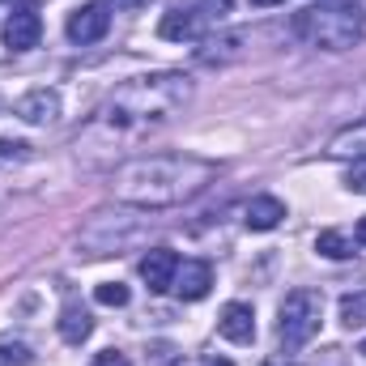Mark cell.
<instances>
[{
	"label": "cell",
	"instance_id": "1",
	"mask_svg": "<svg viewBox=\"0 0 366 366\" xmlns=\"http://www.w3.org/2000/svg\"><path fill=\"white\" fill-rule=\"evenodd\" d=\"M192 90L196 86H192L187 73H149V77L124 81L94 111L90 128L77 141V154H86L94 145H119V141H132V137L167 128L192 102Z\"/></svg>",
	"mask_w": 366,
	"mask_h": 366
},
{
	"label": "cell",
	"instance_id": "2",
	"mask_svg": "<svg viewBox=\"0 0 366 366\" xmlns=\"http://www.w3.org/2000/svg\"><path fill=\"white\" fill-rule=\"evenodd\" d=\"M213 179H217V167L196 154H149L115 167L111 187H115V200L154 213V209H175L183 200L200 196Z\"/></svg>",
	"mask_w": 366,
	"mask_h": 366
},
{
	"label": "cell",
	"instance_id": "3",
	"mask_svg": "<svg viewBox=\"0 0 366 366\" xmlns=\"http://www.w3.org/2000/svg\"><path fill=\"white\" fill-rule=\"evenodd\" d=\"M290 30L320 51H350L366 39V9L354 0H320L294 13Z\"/></svg>",
	"mask_w": 366,
	"mask_h": 366
},
{
	"label": "cell",
	"instance_id": "4",
	"mask_svg": "<svg viewBox=\"0 0 366 366\" xmlns=\"http://www.w3.org/2000/svg\"><path fill=\"white\" fill-rule=\"evenodd\" d=\"M324 324V294L320 290H290L277 307V341L285 350H302Z\"/></svg>",
	"mask_w": 366,
	"mask_h": 366
},
{
	"label": "cell",
	"instance_id": "5",
	"mask_svg": "<svg viewBox=\"0 0 366 366\" xmlns=\"http://www.w3.org/2000/svg\"><path fill=\"white\" fill-rule=\"evenodd\" d=\"M230 13V0H196V4H175L167 17H162V26H158V34L162 39H171V43H200L204 34H213L217 30V21Z\"/></svg>",
	"mask_w": 366,
	"mask_h": 366
},
{
	"label": "cell",
	"instance_id": "6",
	"mask_svg": "<svg viewBox=\"0 0 366 366\" xmlns=\"http://www.w3.org/2000/svg\"><path fill=\"white\" fill-rule=\"evenodd\" d=\"M107 30H111V13H107L102 0L73 9V13H69V26H64V34H69L73 43H81V47H86V43H98V39H107Z\"/></svg>",
	"mask_w": 366,
	"mask_h": 366
},
{
	"label": "cell",
	"instance_id": "7",
	"mask_svg": "<svg viewBox=\"0 0 366 366\" xmlns=\"http://www.w3.org/2000/svg\"><path fill=\"white\" fill-rule=\"evenodd\" d=\"M247 43H252V39H247L243 30H226V34L213 30V34L200 39L196 60H200V64H230V60H239V56L247 51Z\"/></svg>",
	"mask_w": 366,
	"mask_h": 366
},
{
	"label": "cell",
	"instance_id": "8",
	"mask_svg": "<svg viewBox=\"0 0 366 366\" xmlns=\"http://www.w3.org/2000/svg\"><path fill=\"white\" fill-rule=\"evenodd\" d=\"M13 115H17L21 124H56V119H60V94L47 90V86H39V90L21 94V98L13 102Z\"/></svg>",
	"mask_w": 366,
	"mask_h": 366
},
{
	"label": "cell",
	"instance_id": "9",
	"mask_svg": "<svg viewBox=\"0 0 366 366\" xmlns=\"http://www.w3.org/2000/svg\"><path fill=\"white\" fill-rule=\"evenodd\" d=\"M39 39H43L39 13L34 9H13L9 21H4V47L9 51H30V47H39Z\"/></svg>",
	"mask_w": 366,
	"mask_h": 366
},
{
	"label": "cell",
	"instance_id": "10",
	"mask_svg": "<svg viewBox=\"0 0 366 366\" xmlns=\"http://www.w3.org/2000/svg\"><path fill=\"white\" fill-rule=\"evenodd\" d=\"M217 332L234 345H252L256 341V311L247 302H226L217 315Z\"/></svg>",
	"mask_w": 366,
	"mask_h": 366
},
{
	"label": "cell",
	"instance_id": "11",
	"mask_svg": "<svg viewBox=\"0 0 366 366\" xmlns=\"http://www.w3.org/2000/svg\"><path fill=\"white\" fill-rule=\"evenodd\" d=\"M175 269H179V256L171 247H154L141 256V281L154 290V294H167L171 281H175Z\"/></svg>",
	"mask_w": 366,
	"mask_h": 366
},
{
	"label": "cell",
	"instance_id": "12",
	"mask_svg": "<svg viewBox=\"0 0 366 366\" xmlns=\"http://www.w3.org/2000/svg\"><path fill=\"white\" fill-rule=\"evenodd\" d=\"M171 290L179 294L183 302H200V298L213 290V269H209L204 260H183L179 269H175V281H171Z\"/></svg>",
	"mask_w": 366,
	"mask_h": 366
},
{
	"label": "cell",
	"instance_id": "13",
	"mask_svg": "<svg viewBox=\"0 0 366 366\" xmlns=\"http://www.w3.org/2000/svg\"><path fill=\"white\" fill-rule=\"evenodd\" d=\"M324 154H328V158H341V162H358V158H366V115L354 119L350 128H341V132L324 145Z\"/></svg>",
	"mask_w": 366,
	"mask_h": 366
},
{
	"label": "cell",
	"instance_id": "14",
	"mask_svg": "<svg viewBox=\"0 0 366 366\" xmlns=\"http://www.w3.org/2000/svg\"><path fill=\"white\" fill-rule=\"evenodd\" d=\"M243 222H247V230H277L285 222V204L277 196H256V200H247Z\"/></svg>",
	"mask_w": 366,
	"mask_h": 366
},
{
	"label": "cell",
	"instance_id": "15",
	"mask_svg": "<svg viewBox=\"0 0 366 366\" xmlns=\"http://www.w3.org/2000/svg\"><path fill=\"white\" fill-rule=\"evenodd\" d=\"M90 332H94L90 311L77 307V302H64V311H60V337L69 345H81V341H90Z\"/></svg>",
	"mask_w": 366,
	"mask_h": 366
},
{
	"label": "cell",
	"instance_id": "16",
	"mask_svg": "<svg viewBox=\"0 0 366 366\" xmlns=\"http://www.w3.org/2000/svg\"><path fill=\"white\" fill-rule=\"evenodd\" d=\"M315 252L328 256V260H350V256H354V243H350V234H341V230H320V234H315Z\"/></svg>",
	"mask_w": 366,
	"mask_h": 366
},
{
	"label": "cell",
	"instance_id": "17",
	"mask_svg": "<svg viewBox=\"0 0 366 366\" xmlns=\"http://www.w3.org/2000/svg\"><path fill=\"white\" fill-rule=\"evenodd\" d=\"M30 362H34V354H30L26 341H17V337H0V366H30Z\"/></svg>",
	"mask_w": 366,
	"mask_h": 366
},
{
	"label": "cell",
	"instance_id": "18",
	"mask_svg": "<svg viewBox=\"0 0 366 366\" xmlns=\"http://www.w3.org/2000/svg\"><path fill=\"white\" fill-rule=\"evenodd\" d=\"M341 324H345V328H362L366 324V294L354 290V294L341 298Z\"/></svg>",
	"mask_w": 366,
	"mask_h": 366
},
{
	"label": "cell",
	"instance_id": "19",
	"mask_svg": "<svg viewBox=\"0 0 366 366\" xmlns=\"http://www.w3.org/2000/svg\"><path fill=\"white\" fill-rule=\"evenodd\" d=\"M94 298H98L102 307H128V285H119V281H102V285L94 290Z\"/></svg>",
	"mask_w": 366,
	"mask_h": 366
},
{
	"label": "cell",
	"instance_id": "20",
	"mask_svg": "<svg viewBox=\"0 0 366 366\" xmlns=\"http://www.w3.org/2000/svg\"><path fill=\"white\" fill-rule=\"evenodd\" d=\"M345 187H350V192H358V196H366V158L350 162V171H345Z\"/></svg>",
	"mask_w": 366,
	"mask_h": 366
},
{
	"label": "cell",
	"instance_id": "21",
	"mask_svg": "<svg viewBox=\"0 0 366 366\" xmlns=\"http://www.w3.org/2000/svg\"><path fill=\"white\" fill-rule=\"evenodd\" d=\"M26 141H13V137H0V162H21L26 158Z\"/></svg>",
	"mask_w": 366,
	"mask_h": 366
},
{
	"label": "cell",
	"instance_id": "22",
	"mask_svg": "<svg viewBox=\"0 0 366 366\" xmlns=\"http://www.w3.org/2000/svg\"><path fill=\"white\" fill-rule=\"evenodd\" d=\"M90 366H132V362H128V354H119V350H102Z\"/></svg>",
	"mask_w": 366,
	"mask_h": 366
},
{
	"label": "cell",
	"instance_id": "23",
	"mask_svg": "<svg viewBox=\"0 0 366 366\" xmlns=\"http://www.w3.org/2000/svg\"><path fill=\"white\" fill-rule=\"evenodd\" d=\"M102 4H115V13H119V9L128 13V9H141V4H149V0H102Z\"/></svg>",
	"mask_w": 366,
	"mask_h": 366
},
{
	"label": "cell",
	"instance_id": "24",
	"mask_svg": "<svg viewBox=\"0 0 366 366\" xmlns=\"http://www.w3.org/2000/svg\"><path fill=\"white\" fill-rule=\"evenodd\" d=\"M187 366H234L230 358H196V362H187Z\"/></svg>",
	"mask_w": 366,
	"mask_h": 366
},
{
	"label": "cell",
	"instance_id": "25",
	"mask_svg": "<svg viewBox=\"0 0 366 366\" xmlns=\"http://www.w3.org/2000/svg\"><path fill=\"white\" fill-rule=\"evenodd\" d=\"M354 239H358V243H362V247H366V217H362V222H358V230H354Z\"/></svg>",
	"mask_w": 366,
	"mask_h": 366
},
{
	"label": "cell",
	"instance_id": "26",
	"mask_svg": "<svg viewBox=\"0 0 366 366\" xmlns=\"http://www.w3.org/2000/svg\"><path fill=\"white\" fill-rule=\"evenodd\" d=\"M260 366H298V362H290V358H269V362H260Z\"/></svg>",
	"mask_w": 366,
	"mask_h": 366
},
{
	"label": "cell",
	"instance_id": "27",
	"mask_svg": "<svg viewBox=\"0 0 366 366\" xmlns=\"http://www.w3.org/2000/svg\"><path fill=\"white\" fill-rule=\"evenodd\" d=\"M256 9H273V4H285V0H252Z\"/></svg>",
	"mask_w": 366,
	"mask_h": 366
},
{
	"label": "cell",
	"instance_id": "28",
	"mask_svg": "<svg viewBox=\"0 0 366 366\" xmlns=\"http://www.w3.org/2000/svg\"><path fill=\"white\" fill-rule=\"evenodd\" d=\"M362 354H366V341H362Z\"/></svg>",
	"mask_w": 366,
	"mask_h": 366
}]
</instances>
